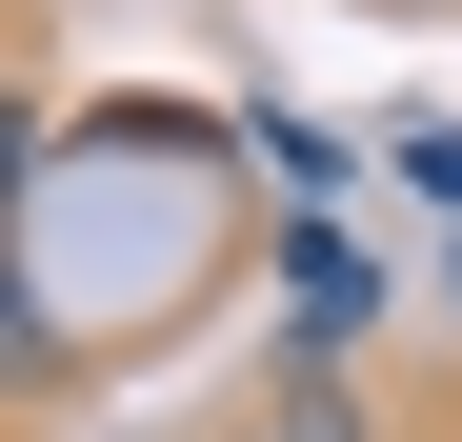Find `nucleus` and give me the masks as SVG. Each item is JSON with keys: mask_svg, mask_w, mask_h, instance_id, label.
Listing matches in <instances>:
<instances>
[{"mask_svg": "<svg viewBox=\"0 0 462 442\" xmlns=\"http://www.w3.org/2000/svg\"><path fill=\"white\" fill-rule=\"evenodd\" d=\"M402 181H422V201L462 221V121H402Z\"/></svg>", "mask_w": 462, "mask_h": 442, "instance_id": "2", "label": "nucleus"}, {"mask_svg": "<svg viewBox=\"0 0 462 442\" xmlns=\"http://www.w3.org/2000/svg\"><path fill=\"white\" fill-rule=\"evenodd\" d=\"M262 442H362V402H342V382H301V402H282Z\"/></svg>", "mask_w": 462, "mask_h": 442, "instance_id": "3", "label": "nucleus"}, {"mask_svg": "<svg viewBox=\"0 0 462 442\" xmlns=\"http://www.w3.org/2000/svg\"><path fill=\"white\" fill-rule=\"evenodd\" d=\"M282 322H301V362H342V342L382 322V281H362V262L322 242V221H282Z\"/></svg>", "mask_w": 462, "mask_h": 442, "instance_id": "1", "label": "nucleus"}]
</instances>
